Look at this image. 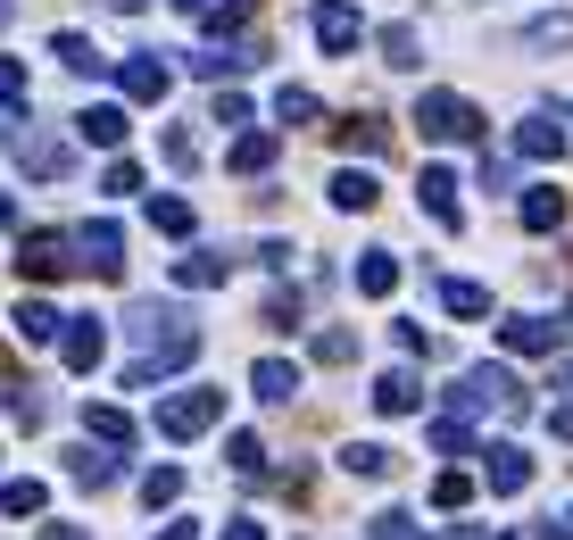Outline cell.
<instances>
[{
    "instance_id": "40",
    "label": "cell",
    "mask_w": 573,
    "mask_h": 540,
    "mask_svg": "<svg viewBox=\"0 0 573 540\" xmlns=\"http://www.w3.org/2000/svg\"><path fill=\"white\" fill-rule=\"evenodd\" d=\"M374 540H416V524H407L399 507H390V516H374Z\"/></svg>"
},
{
    "instance_id": "6",
    "label": "cell",
    "mask_w": 573,
    "mask_h": 540,
    "mask_svg": "<svg viewBox=\"0 0 573 540\" xmlns=\"http://www.w3.org/2000/svg\"><path fill=\"white\" fill-rule=\"evenodd\" d=\"M117 92H125V100H142V109H150V100H167V58H158V51H142L133 67H117Z\"/></svg>"
},
{
    "instance_id": "4",
    "label": "cell",
    "mask_w": 573,
    "mask_h": 540,
    "mask_svg": "<svg viewBox=\"0 0 573 540\" xmlns=\"http://www.w3.org/2000/svg\"><path fill=\"white\" fill-rule=\"evenodd\" d=\"M100 350H109V333H100V317H67V333H58V366L67 374H92Z\"/></svg>"
},
{
    "instance_id": "21",
    "label": "cell",
    "mask_w": 573,
    "mask_h": 540,
    "mask_svg": "<svg viewBox=\"0 0 573 540\" xmlns=\"http://www.w3.org/2000/svg\"><path fill=\"white\" fill-rule=\"evenodd\" d=\"M441 308H449V317H482V308H491V291H482V283H458V275H449V283H441Z\"/></svg>"
},
{
    "instance_id": "28",
    "label": "cell",
    "mask_w": 573,
    "mask_h": 540,
    "mask_svg": "<svg viewBox=\"0 0 573 540\" xmlns=\"http://www.w3.org/2000/svg\"><path fill=\"white\" fill-rule=\"evenodd\" d=\"M524 224H532V233H549V224H565V200H557V191H532V200H524Z\"/></svg>"
},
{
    "instance_id": "16",
    "label": "cell",
    "mask_w": 573,
    "mask_h": 540,
    "mask_svg": "<svg viewBox=\"0 0 573 540\" xmlns=\"http://www.w3.org/2000/svg\"><path fill=\"white\" fill-rule=\"evenodd\" d=\"M333 142L341 150H390V125L383 117H350V125H333Z\"/></svg>"
},
{
    "instance_id": "18",
    "label": "cell",
    "mask_w": 573,
    "mask_h": 540,
    "mask_svg": "<svg viewBox=\"0 0 573 540\" xmlns=\"http://www.w3.org/2000/svg\"><path fill=\"white\" fill-rule=\"evenodd\" d=\"M333 208H350V217H366V208H374V175H333Z\"/></svg>"
},
{
    "instance_id": "14",
    "label": "cell",
    "mask_w": 573,
    "mask_h": 540,
    "mask_svg": "<svg viewBox=\"0 0 573 540\" xmlns=\"http://www.w3.org/2000/svg\"><path fill=\"white\" fill-rule=\"evenodd\" d=\"M357 291H366V299L399 291V258H390V250H366V266H357Z\"/></svg>"
},
{
    "instance_id": "5",
    "label": "cell",
    "mask_w": 573,
    "mask_h": 540,
    "mask_svg": "<svg viewBox=\"0 0 573 540\" xmlns=\"http://www.w3.org/2000/svg\"><path fill=\"white\" fill-rule=\"evenodd\" d=\"M18 266H25L34 283H51V275H67V266H75V242H67V233H25Z\"/></svg>"
},
{
    "instance_id": "7",
    "label": "cell",
    "mask_w": 573,
    "mask_h": 540,
    "mask_svg": "<svg viewBox=\"0 0 573 540\" xmlns=\"http://www.w3.org/2000/svg\"><path fill=\"white\" fill-rule=\"evenodd\" d=\"M499 341H507V350H524V357H540V350H557V324L549 317H507Z\"/></svg>"
},
{
    "instance_id": "9",
    "label": "cell",
    "mask_w": 573,
    "mask_h": 540,
    "mask_svg": "<svg viewBox=\"0 0 573 540\" xmlns=\"http://www.w3.org/2000/svg\"><path fill=\"white\" fill-rule=\"evenodd\" d=\"M374 408H383V416H416V408H425L416 374H383V383H374Z\"/></svg>"
},
{
    "instance_id": "32",
    "label": "cell",
    "mask_w": 573,
    "mask_h": 540,
    "mask_svg": "<svg viewBox=\"0 0 573 540\" xmlns=\"http://www.w3.org/2000/svg\"><path fill=\"white\" fill-rule=\"evenodd\" d=\"M0 516H42V483H9L0 491Z\"/></svg>"
},
{
    "instance_id": "11",
    "label": "cell",
    "mask_w": 573,
    "mask_h": 540,
    "mask_svg": "<svg viewBox=\"0 0 573 540\" xmlns=\"http://www.w3.org/2000/svg\"><path fill=\"white\" fill-rule=\"evenodd\" d=\"M175 283H184V291H217V283H224V258H208V250H184V258H175Z\"/></svg>"
},
{
    "instance_id": "39",
    "label": "cell",
    "mask_w": 573,
    "mask_h": 540,
    "mask_svg": "<svg viewBox=\"0 0 573 540\" xmlns=\"http://www.w3.org/2000/svg\"><path fill=\"white\" fill-rule=\"evenodd\" d=\"M167 167H184V175L200 167V150H191V133H167Z\"/></svg>"
},
{
    "instance_id": "34",
    "label": "cell",
    "mask_w": 573,
    "mask_h": 540,
    "mask_svg": "<svg viewBox=\"0 0 573 540\" xmlns=\"http://www.w3.org/2000/svg\"><path fill=\"white\" fill-rule=\"evenodd\" d=\"M341 466H350V474H383L390 458H383V449H374V441H350V449H341Z\"/></svg>"
},
{
    "instance_id": "3",
    "label": "cell",
    "mask_w": 573,
    "mask_h": 540,
    "mask_svg": "<svg viewBox=\"0 0 573 540\" xmlns=\"http://www.w3.org/2000/svg\"><path fill=\"white\" fill-rule=\"evenodd\" d=\"M75 250H84V266H92V275H125V224L92 217L84 233H75Z\"/></svg>"
},
{
    "instance_id": "25",
    "label": "cell",
    "mask_w": 573,
    "mask_h": 540,
    "mask_svg": "<svg viewBox=\"0 0 573 540\" xmlns=\"http://www.w3.org/2000/svg\"><path fill=\"white\" fill-rule=\"evenodd\" d=\"M18 333H25V341H58V308L25 299V308H18Z\"/></svg>"
},
{
    "instance_id": "24",
    "label": "cell",
    "mask_w": 573,
    "mask_h": 540,
    "mask_svg": "<svg viewBox=\"0 0 573 540\" xmlns=\"http://www.w3.org/2000/svg\"><path fill=\"white\" fill-rule=\"evenodd\" d=\"M67 142H25V175H67Z\"/></svg>"
},
{
    "instance_id": "17",
    "label": "cell",
    "mask_w": 573,
    "mask_h": 540,
    "mask_svg": "<svg viewBox=\"0 0 573 540\" xmlns=\"http://www.w3.org/2000/svg\"><path fill=\"white\" fill-rule=\"evenodd\" d=\"M532 483V458L524 449H491V491H524Z\"/></svg>"
},
{
    "instance_id": "22",
    "label": "cell",
    "mask_w": 573,
    "mask_h": 540,
    "mask_svg": "<svg viewBox=\"0 0 573 540\" xmlns=\"http://www.w3.org/2000/svg\"><path fill=\"white\" fill-rule=\"evenodd\" d=\"M150 224H158V233H191V200L184 191H158V200H150Z\"/></svg>"
},
{
    "instance_id": "26",
    "label": "cell",
    "mask_w": 573,
    "mask_h": 540,
    "mask_svg": "<svg viewBox=\"0 0 573 540\" xmlns=\"http://www.w3.org/2000/svg\"><path fill=\"white\" fill-rule=\"evenodd\" d=\"M524 42H532V51H573V18H540V25H524Z\"/></svg>"
},
{
    "instance_id": "13",
    "label": "cell",
    "mask_w": 573,
    "mask_h": 540,
    "mask_svg": "<svg viewBox=\"0 0 573 540\" xmlns=\"http://www.w3.org/2000/svg\"><path fill=\"white\" fill-rule=\"evenodd\" d=\"M250 392H258V399H266V408H283V399H291V392H299V374H291V366H283V357H266V366H258V374H250Z\"/></svg>"
},
{
    "instance_id": "12",
    "label": "cell",
    "mask_w": 573,
    "mask_h": 540,
    "mask_svg": "<svg viewBox=\"0 0 573 540\" xmlns=\"http://www.w3.org/2000/svg\"><path fill=\"white\" fill-rule=\"evenodd\" d=\"M416 191H425V208L441 224H458V175H449V167H425V184H416Z\"/></svg>"
},
{
    "instance_id": "33",
    "label": "cell",
    "mask_w": 573,
    "mask_h": 540,
    "mask_svg": "<svg viewBox=\"0 0 573 540\" xmlns=\"http://www.w3.org/2000/svg\"><path fill=\"white\" fill-rule=\"evenodd\" d=\"M465 499H474V483H465V474H441V483H432V507H441V516H458Z\"/></svg>"
},
{
    "instance_id": "15",
    "label": "cell",
    "mask_w": 573,
    "mask_h": 540,
    "mask_svg": "<svg viewBox=\"0 0 573 540\" xmlns=\"http://www.w3.org/2000/svg\"><path fill=\"white\" fill-rule=\"evenodd\" d=\"M275 117H283V125H316V117H324V100H316L308 84H283V92H275Z\"/></svg>"
},
{
    "instance_id": "2",
    "label": "cell",
    "mask_w": 573,
    "mask_h": 540,
    "mask_svg": "<svg viewBox=\"0 0 573 540\" xmlns=\"http://www.w3.org/2000/svg\"><path fill=\"white\" fill-rule=\"evenodd\" d=\"M217 416H224V392H200V383H191V392H175L167 408H158V432H167V441H200Z\"/></svg>"
},
{
    "instance_id": "10",
    "label": "cell",
    "mask_w": 573,
    "mask_h": 540,
    "mask_svg": "<svg viewBox=\"0 0 573 540\" xmlns=\"http://www.w3.org/2000/svg\"><path fill=\"white\" fill-rule=\"evenodd\" d=\"M75 125H84V142H100V150H117V142H125V109H117V100H100V109H84Z\"/></svg>"
},
{
    "instance_id": "36",
    "label": "cell",
    "mask_w": 573,
    "mask_h": 540,
    "mask_svg": "<svg viewBox=\"0 0 573 540\" xmlns=\"http://www.w3.org/2000/svg\"><path fill=\"white\" fill-rule=\"evenodd\" d=\"M0 109H25V67L18 58H0Z\"/></svg>"
},
{
    "instance_id": "37",
    "label": "cell",
    "mask_w": 573,
    "mask_h": 540,
    "mask_svg": "<svg viewBox=\"0 0 573 540\" xmlns=\"http://www.w3.org/2000/svg\"><path fill=\"white\" fill-rule=\"evenodd\" d=\"M316 357H324V366H350L357 341H350V333H316Z\"/></svg>"
},
{
    "instance_id": "35",
    "label": "cell",
    "mask_w": 573,
    "mask_h": 540,
    "mask_svg": "<svg viewBox=\"0 0 573 540\" xmlns=\"http://www.w3.org/2000/svg\"><path fill=\"white\" fill-rule=\"evenodd\" d=\"M175 491H184V466H158V474H150V483H142V499H150V507H167Z\"/></svg>"
},
{
    "instance_id": "29",
    "label": "cell",
    "mask_w": 573,
    "mask_h": 540,
    "mask_svg": "<svg viewBox=\"0 0 573 540\" xmlns=\"http://www.w3.org/2000/svg\"><path fill=\"white\" fill-rule=\"evenodd\" d=\"M109 449H75V483H84V491H100V483H109Z\"/></svg>"
},
{
    "instance_id": "27",
    "label": "cell",
    "mask_w": 573,
    "mask_h": 540,
    "mask_svg": "<svg viewBox=\"0 0 573 540\" xmlns=\"http://www.w3.org/2000/svg\"><path fill=\"white\" fill-rule=\"evenodd\" d=\"M58 58H67L75 75H100V67H109V58H100V51H92L84 34H58Z\"/></svg>"
},
{
    "instance_id": "8",
    "label": "cell",
    "mask_w": 573,
    "mask_h": 540,
    "mask_svg": "<svg viewBox=\"0 0 573 540\" xmlns=\"http://www.w3.org/2000/svg\"><path fill=\"white\" fill-rule=\"evenodd\" d=\"M316 42H324V51H350L357 42V9L350 0H324V9H316Z\"/></svg>"
},
{
    "instance_id": "42",
    "label": "cell",
    "mask_w": 573,
    "mask_h": 540,
    "mask_svg": "<svg viewBox=\"0 0 573 540\" xmlns=\"http://www.w3.org/2000/svg\"><path fill=\"white\" fill-rule=\"evenodd\" d=\"M167 540H200V532H191V524H175V532H167Z\"/></svg>"
},
{
    "instance_id": "41",
    "label": "cell",
    "mask_w": 573,
    "mask_h": 540,
    "mask_svg": "<svg viewBox=\"0 0 573 540\" xmlns=\"http://www.w3.org/2000/svg\"><path fill=\"white\" fill-rule=\"evenodd\" d=\"M224 540H266V532H258V524H233V532H224Z\"/></svg>"
},
{
    "instance_id": "20",
    "label": "cell",
    "mask_w": 573,
    "mask_h": 540,
    "mask_svg": "<svg viewBox=\"0 0 573 540\" xmlns=\"http://www.w3.org/2000/svg\"><path fill=\"white\" fill-rule=\"evenodd\" d=\"M275 167V142H266V133H241L233 142V175H266Z\"/></svg>"
},
{
    "instance_id": "19",
    "label": "cell",
    "mask_w": 573,
    "mask_h": 540,
    "mask_svg": "<svg viewBox=\"0 0 573 540\" xmlns=\"http://www.w3.org/2000/svg\"><path fill=\"white\" fill-rule=\"evenodd\" d=\"M84 425H92L109 449H133V416L125 408H84Z\"/></svg>"
},
{
    "instance_id": "23",
    "label": "cell",
    "mask_w": 573,
    "mask_h": 540,
    "mask_svg": "<svg viewBox=\"0 0 573 540\" xmlns=\"http://www.w3.org/2000/svg\"><path fill=\"white\" fill-rule=\"evenodd\" d=\"M516 150H532V158H557V150H565V133H557L549 117H532V125H516Z\"/></svg>"
},
{
    "instance_id": "30",
    "label": "cell",
    "mask_w": 573,
    "mask_h": 540,
    "mask_svg": "<svg viewBox=\"0 0 573 540\" xmlns=\"http://www.w3.org/2000/svg\"><path fill=\"white\" fill-rule=\"evenodd\" d=\"M224 458H233L241 474H258V466H266V441H258V432H233V441H224Z\"/></svg>"
},
{
    "instance_id": "31",
    "label": "cell",
    "mask_w": 573,
    "mask_h": 540,
    "mask_svg": "<svg viewBox=\"0 0 573 540\" xmlns=\"http://www.w3.org/2000/svg\"><path fill=\"white\" fill-rule=\"evenodd\" d=\"M383 58L390 67H416V25H383Z\"/></svg>"
},
{
    "instance_id": "1",
    "label": "cell",
    "mask_w": 573,
    "mask_h": 540,
    "mask_svg": "<svg viewBox=\"0 0 573 540\" xmlns=\"http://www.w3.org/2000/svg\"><path fill=\"white\" fill-rule=\"evenodd\" d=\"M416 133H425V142H474L482 109L458 100V92H425V100H416Z\"/></svg>"
},
{
    "instance_id": "38",
    "label": "cell",
    "mask_w": 573,
    "mask_h": 540,
    "mask_svg": "<svg viewBox=\"0 0 573 540\" xmlns=\"http://www.w3.org/2000/svg\"><path fill=\"white\" fill-rule=\"evenodd\" d=\"M100 191H117V200H125V191H142V167H133V158H117V167L100 175Z\"/></svg>"
}]
</instances>
